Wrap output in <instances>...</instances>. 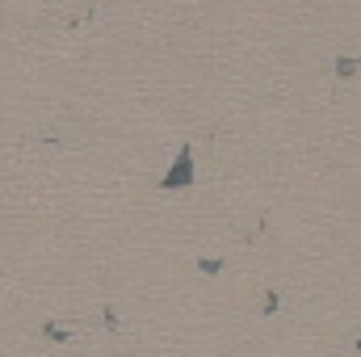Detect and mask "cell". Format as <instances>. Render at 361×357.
<instances>
[{"label":"cell","instance_id":"1","mask_svg":"<svg viewBox=\"0 0 361 357\" xmlns=\"http://www.w3.org/2000/svg\"><path fill=\"white\" fill-rule=\"evenodd\" d=\"M189 185H193V156H189V147H180L177 160H173V173L160 181V189L173 193V189H189Z\"/></svg>","mask_w":361,"mask_h":357}]
</instances>
